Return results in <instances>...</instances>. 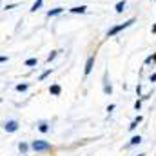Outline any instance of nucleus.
<instances>
[{"instance_id": "f257e3e1", "label": "nucleus", "mask_w": 156, "mask_h": 156, "mask_svg": "<svg viewBox=\"0 0 156 156\" xmlns=\"http://www.w3.org/2000/svg\"><path fill=\"white\" fill-rule=\"evenodd\" d=\"M134 22H136V18H134V16H131L129 20H125V22H122V24H116V26H113V27H111V29L105 33V37H107V38H113V37H116L118 33H122V31H125L127 27H131Z\"/></svg>"}, {"instance_id": "f03ea898", "label": "nucleus", "mask_w": 156, "mask_h": 156, "mask_svg": "<svg viewBox=\"0 0 156 156\" xmlns=\"http://www.w3.org/2000/svg\"><path fill=\"white\" fill-rule=\"evenodd\" d=\"M94 60H96V55H91V56L87 58L85 67H83V75H85V76H89V75H91V71H93V67H94Z\"/></svg>"}, {"instance_id": "7ed1b4c3", "label": "nucleus", "mask_w": 156, "mask_h": 156, "mask_svg": "<svg viewBox=\"0 0 156 156\" xmlns=\"http://www.w3.org/2000/svg\"><path fill=\"white\" fill-rule=\"evenodd\" d=\"M31 147H33L35 151H49V149H51V144L42 142V140H35V142L31 144Z\"/></svg>"}, {"instance_id": "20e7f679", "label": "nucleus", "mask_w": 156, "mask_h": 156, "mask_svg": "<svg viewBox=\"0 0 156 156\" xmlns=\"http://www.w3.org/2000/svg\"><path fill=\"white\" fill-rule=\"evenodd\" d=\"M4 131H5V133H15V131H18V122H16V120H7V122H4Z\"/></svg>"}, {"instance_id": "39448f33", "label": "nucleus", "mask_w": 156, "mask_h": 156, "mask_svg": "<svg viewBox=\"0 0 156 156\" xmlns=\"http://www.w3.org/2000/svg\"><path fill=\"white\" fill-rule=\"evenodd\" d=\"M64 11H66V7L58 5V7H53V9H49V11L45 13V16H47V18H53V16H58V15H62Z\"/></svg>"}, {"instance_id": "423d86ee", "label": "nucleus", "mask_w": 156, "mask_h": 156, "mask_svg": "<svg viewBox=\"0 0 156 156\" xmlns=\"http://www.w3.org/2000/svg\"><path fill=\"white\" fill-rule=\"evenodd\" d=\"M69 13H73V15H85L87 13V5H75V7H71L69 9Z\"/></svg>"}, {"instance_id": "0eeeda50", "label": "nucleus", "mask_w": 156, "mask_h": 156, "mask_svg": "<svg viewBox=\"0 0 156 156\" xmlns=\"http://www.w3.org/2000/svg\"><path fill=\"white\" fill-rule=\"evenodd\" d=\"M104 93L105 94H111L113 93V87H111V82L107 78V73H104Z\"/></svg>"}, {"instance_id": "6e6552de", "label": "nucleus", "mask_w": 156, "mask_h": 156, "mask_svg": "<svg viewBox=\"0 0 156 156\" xmlns=\"http://www.w3.org/2000/svg\"><path fill=\"white\" fill-rule=\"evenodd\" d=\"M125 7H127V0H118L116 5H115V11H116L118 15H122L125 11Z\"/></svg>"}, {"instance_id": "1a4fd4ad", "label": "nucleus", "mask_w": 156, "mask_h": 156, "mask_svg": "<svg viewBox=\"0 0 156 156\" xmlns=\"http://www.w3.org/2000/svg\"><path fill=\"white\" fill-rule=\"evenodd\" d=\"M49 93H51L53 96H60V93H62V87H60L58 83H53V85L49 87Z\"/></svg>"}, {"instance_id": "9d476101", "label": "nucleus", "mask_w": 156, "mask_h": 156, "mask_svg": "<svg viewBox=\"0 0 156 156\" xmlns=\"http://www.w3.org/2000/svg\"><path fill=\"white\" fill-rule=\"evenodd\" d=\"M42 5H44V0H35V4L31 5V9H29V11H31V13H37L38 9H42Z\"/></svg>"}, {"instance_id": "9b49d317", "label": "nucleus", "mask_w": 156, "mask_h": 156, "mask_svg": "<svg viewBox=\"0 0 156 156\" xmlns=\"http://www.w3.org/2000/svg\"><path fill=\"white\" fill-rule=\"evenodd\" d=\"M38 131H40V133H49V123L42 120V122L38 123Z\"/></svg>"}, {"instance_id": "f8f14e48", "label": "nucleus", "mask_w": 156, "mask_h": 156, "mask_svg": "<svg viewBox=\"0 0 156 156\" xmlns=\"http://www.w3.org/2000/svg\"><path fill=\"white\" fill-rule=\"evenodd\" d=\"M51 73H53V67H49V69H45V71H44V73H42V75L38 76V82H42V80H45V78L49 76Z\"/></svg>"}, {"instance_id": "ddd939ff", "label": "nucleus", "mask_w": 156, "mask_h": 156, "mask_svg": "<svg viewBox=\"0 0 156 156\" xmlns=\"http://www.w3.org/2000/svg\"><path fill=\"white\" fill-rule=\"evenodd\" d=\"M15 89H16L18 93H24V91H27V89H29V83H18Z\"/></svg>"}, {"instance_id": "4468645a", "label": "nucleus", "mask_w": 156, "mask_h": 156, "mask_svg": "<svg viewBox=\"0 0 156 156\" xmlns=\"http://www.w3.org/2000/svg\"><path fill=\"white\" fill-rule=\"evenodd\" d=\"M140 122H142V116H136L134 120H133V123L129 125V129H131V131H134V129H136V125H138Z\"/></svg>"}, {"instance_id": "2eb2a0df", "label": "nucleus", "mask_w": 156, "mask_h": 156, "mask_svg": "<svg viewBox=\"0 0 156 156\" xmlns=\"http://www.w3.org/2000/svg\"><path fill=\"white\" fill-rule=\"evenodd\" d=\"M37 64H38V58H27V60H26V66H27V67H33V66H37Z\"/></svg>"}, {"instance_id": "dca6fc26", "label": "nucleus", "mask_w": 156, "mask_h": 156, "mask_svg": "<svg viewBox=\"0 0 156 156\" xmlns=\"http://www.w3.org/2000/svg\"><path fill=\"white\" fill-rule=\"evenodd\" d=\"M154 62H156V53L145 58V66H151V64H154Z\"/></svg>"}, {"instance_id": "f3484780", "label": "nucleus", "mask_w": 156, "mask_h": 156, "mask_svg": "<svg viewBox=\"0 0 156 156\" xmlns=\"http://www.w3.org/2000/svg\"><path fill=\"white\" fill-rule=\"evenodd\" d=\"M140 142H142V136L138 134V136H133V138H131V142H129V145H136V144H140Z\"/></svg>"}, {"instance_id": "a211bd4d", "label": "nucleus", "mask_w": 156, "mask_h": 156, "mask_svg": "<svg viewBox=\"0 0 156 156\" xmlns=\"http://www.w3.org/2000/svg\"><path fill=\"white\" fill-rule=\"evenodd\" d=\"M18 149H20V153H22V154H26V153H27V149H29V145L22 142V144H18Z\"/></svg>"}, {"instance_id": "6ab92c4d", "label": "nucleus", "mask_w": 156, "mask_h": 156, "mask_svg": "<svg viewBox=\"0 0 156 156\" xmlns=\"http://www.w3.org/2000/svg\"><path fill=\"white\" fill-rule=\"evenodd\" d=\"M56 55H58V51H51V53H49V56H47V64H51V62L56 58Z\"/></svg>"}, {"instance_id": "aec40b11", "label": "nucleus", "mask_w": 156, "mask_h": 156, "mask_svg": "<svg viewBox=\"0 0 156 156\" xmlns=\"http://www.w3.org/2000/svg\"><path fill=\"white\" fill-rule=\"evenodd\" d=\"M16 5H18L16 2H13V4H5V5H4V11H11V9H15Z\"/></svg>"}, {"instance_id": "412c9836", "label": "nucleus", "mask_w": 156, "mask_h": 156, "mask_svg": "<svg viewBox=\"0 0 156 156\" xmlns=\"http://www.w3.org/2000/svg\"><path fill=\"white\" fill-rule=\"evenodd\" d=\"M134 109H136V111L142 109V100H136V102H134Z\"/></svg>"}, {"instance_id": "4be33fe9", "label": "nucleus", "mask_w": 156, "mask_h": 156, "mask_svg": "<svg viewBox=\"0 0 156 156\" xmlns=\"http://www.w3.org/2000/svg\"><path fill=\"white\" fill-rule=\"evenodd\" d=\"M149 82H153V83H154V82H156V73H153V75L149 76Z\"/></svg>"}, {"instance_id": "5701e85b", "label": "nucleus", "mask_w": 156, "mask_h": 156, "mask_svg": "<svg viewBox=\"0 0 156 156\" xmlns=\"http://www.w3.org/2000/svg\"><path fill=\"white\" fill-rule=\"evenodd\" d=\"M111 111H115V104H111V105H107V113H111Z\"/></svg>"}, {"instance_id": "b1692460", "label": "nucleus", "mask_w": 156, "mask_h": 156, "mask_svg": "<svg viewBox=\"0 0 156 156\" xmlns=\"http://www.w3.org/2000/svg\"><path fill=\"white\" fill-rule=\"evenodd\" d=\"M151 33H153V35H156V24L153 26V29H151Z\"/></svg>"}, {"instance_id": "393cba45", "label": "nucleus", "mask_w": 156, "mask_h": 156, "mask_svg": "<svg viewBox=\"0 0 156 156\" xmlns=\"http://www.w3.org/2000/svg\"><path fill=\"white\" fill-rule=\"evenodd\" d=\"M154 2H156V0H154Z\"/></svg>"}]
</instances>
